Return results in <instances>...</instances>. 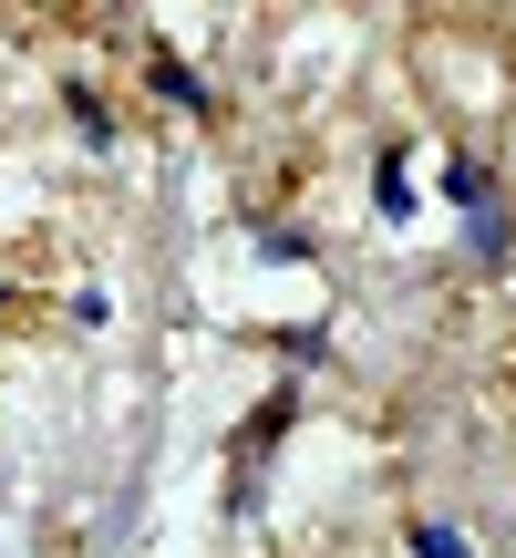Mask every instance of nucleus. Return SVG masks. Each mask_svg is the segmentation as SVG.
<instances>
[{
  "label": "nucleus",
  "mask_w": 516,
  "mask_h": 558,
  "mask_svg": "<svg viewBox=\"0 0 516 558\" xmlns=\"http://www.w3.org/2000/svg\"><path fill=\"white\" fill-rule=\"evenodd\" d=\"M414 558H476V548H465L444 518H414Z\"/></svg>",
  "instance_id": "obj_1"
},
{
  "label": "nucleus",
  "mask_w": 516,
  "mask_h": 558,
  "mask_svg": "<svg viewBox=\"0 0 516 558\" xmlns=\"http://www.w3.org/2000/svg\"><path fill=\"white\" fill-rule=\"evenodd\" d=\"M156 83H165V94H176V104H186V114H207V83H197V73H186V62H156Z\"/></svg>",
  "instance_id": "obj_2"
},
{
  "label": "nucleus",
  "mask_w": 516,
  "mask_h": 558,
  "mask_svg": "<svg viewBox=\"0 0 516 558\" xmlns=\"http://www.w3.org/2000/svg\"><path fill=\"white\" fill-rule=\"evenodd\" d=\"M0 300H11V290H0Z\"/></svg>",
  "instance_id": "obj_3"
}]
</instances>
